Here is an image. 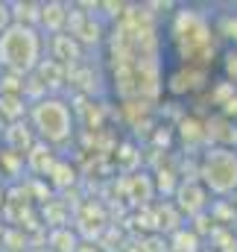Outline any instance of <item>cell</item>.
Listing matches in <instances>:
<instances>
[{"label":"cell","mask_w":237,"mask_h":252,"mask_svg":"<svg viewBox=\"0 0 237 252\" xmlns=\"http://www.w3.org/2000/svg\"><path fill=\"white\" fill-rule=\"evenodd\" d=\"M35 124L41 126L44 138L50 141H61L67 135V126H70V118H67V109L56 103V100H44L38 109H35Z\"/></svg>","instance_id":"7a4b0ae2"},{"label":"cell","mask_w":237,"mask_h":252,"mask_svg":"<svg viewBox=\"0 0 237 252\" xmlns=\"http://www.w3.org/2000/svg\"><path fill=\"white\" fill-rule=\"evenodd\" d=\"M35 50H38V41L32 35V30H24V27H15L9 32H3L0 38V62L9 64V67H30L35 62Z\"/></svg>","instance_id":"6da1fadb"},{"label":"cell","mask_w":237,"mask_h":252,"mask_svg":"<svg viewBox=\"0 0 237 252\" xmlns=\"http://www.w3.org/2000/svg\"><path fill=\"white\" fill-rule=\"evenodd\" d=\"M208 167L214 170L217 167V179L211 182L217 190H229L232 185H237V158L235 153H229V150H214L211 156H208Z\"/></svg>","instance_id":"3957f363"}]
</instances>
